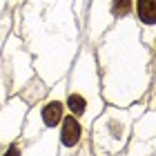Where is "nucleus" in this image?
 <instances>
[{
    "instance_id": "4",
    "label": "nucleus",
    "mask_w": 156,
    "mask_h": 156,
    "mask_svg": "<svg viewBox=\"0 0 156 156\" xmlns=\"http://www.w3.org/2000/svg\"><path fill=\"white\" fill-rule=\"evenodd\" d=\"M65 114H67V107H65V78H60L58 83H54V89L49 91V94H45L42 101H38L34 105L31 112H27L20 138L34 140V138H38L40 134L56 129Z\"/></svg>"
},
{
    "instance_id": "11",
    "label": "nucleus",
    "mask_w": 156,
    "mask_h": 156,
    "mask_svg": "<svg viewBox=\"0 0 156 156\" xmlns=\"http://www.w3.org/2000/svg\"><path fill=\"white\" fill-rule=\"evenodd\" d=\"M5 36H7V20L0 25V49H2V42H5Z\"/></svg>"
},
{
    "instance_id": "6",
    "label": "nucleus",
    "mask_w": 156,
    "mask_h": 156,
    "mask_svg": "<svg viewBox=\"0 0 156 156\" xmlns=\"http://www.w3.org/2000/svg\"><path fill=\"white\" fill-rule=\"evenodd\" d=\"M134 7V0H96L91 9V38H98L105 31L112 20L116 18H127Z\"/></svg>"
},
{
    "instance_id": "12",
    "label": "nucleus",
    "mask_w": 156,
    "mask_h": 156,
    "mask_svg": "<svg viewBox=\"0 0 156 156\" xmlns=\"http://www.w3.org/2000/svg\"><path fill=\"white\" fill-rule=\"evenodd\" d=\"M118 156H120V154H118Z\"/></svg>"
},
{
    "instance_id": "8",
    "label": "nucleus",
    "mask_w": 156,
    "mask_h": 156,
    "mask_svg": "<svg viewBox=\"0 0 156 156\" xmlns=\"http://www.w3.org/2000/svg\"><path fill=\"white\" fill-rule=\"evenodd\" d=\"M56 140L58 136H51V134H40L38 138H34V145L29 150H23V156H56Z\"/></svg>"
},
{
    "instance_id": "3",
    "label": "nucleus",
    "mask_w": 156,
    "mask_h": 156,
    "mask_svg": "<svg viewBox=\"0 0 156 156\" xmlns=\"http://www.w3.org/2000/svg\"><path fill=\"white\" fill-rule=\"evenodd\" d=\"M138 114H143V105L129 107H107L89 125V147L94 156H118L125 150L132 136V127Z\"/></svg>"
},
{
    "instance_id": "2",
    "label": "nucleus",
    "mask_w": 156,
    "mask_h": 156,
    "mask_svg": "<svg viewBox=\"0 0 156 156\" xmlns=\"http://www.w3.org/2000/svg\"><path fill=\"white\" fill-rule=\"evenodd\" d=\"M65 107L67 114H72L85 129H89L94 118L105 109L98 69L87 49L80 51L69 72V78L65 80Z\"/></svg>"
},
{
    "instance_id": "1",
    "label": "nucleus",
    "mask_w": 156,
    "mask_h": 156,
    "mask_svg": "<svg viewBox=\"0 0 156 156\" xmlns=\"http://www.w3.org/2000/svg\"><path fill=\"white\" fill-rule=\"evenodd\" d=\"M101 96L114 107H129L152 85V51L143 49L132 23L116 27L98 49Z\"/></svg>"
},
{
    "instance_id": "10",
    "label": "nucleus",
    "mask_w": 156,
    "mask_h": 156,
    "mask_svg": "<svg viewBox=\"0 0 156 156\" xmlns=\"http://www.w3.org/2000/svg\"><path fill=\"white\" fill-rule=\"evenodd\" d=\"M2 156H23V145L18 143V140H11L9 145H7V150Z\"/></svg>"
},
{
    "instance_id": "7",
    "label": "nucleus",
    "mask_w": 156,
    "mask_h": 156,
    "mask_svg": "<svg viewBox=\"0 0 156 156\" xmlns=\"http://www.w3.org/2000/svg\"><path fill=\"white\" fill-rule=\"evenodd\" d=\"M134 136H129L127 140V156H152L154 154V114L152 109L143 116L140 114V120L136 123L134 120Z\"/></svg>"
},
{
    "instance_id": "9",
    "label": "nucleus",
    "mask_w": 156,
    "mask_h": 156,
    "mask_svg": "<svg viewBox=\"0 0 156 156\" xmlns=\"http://www.w3.org/2000/svg\"><path fill=\"white\" fill-rule=\"evenodd\" d=\"M136 16H138V23L152 31L154 18H156V0H136Z\"/></svg>"
},
{
    "instance_id": "5",
    "label": "nucleus",
    "mask_w": 156,
    "mask_h": 156,
    "mask_svg": "<svg viewBox=\"0 0 156 156\" xmlns=\"http://www.w3.org/2000/svg\"><path fill=\"white\" fill-rule=\"evenodd\" d=\"M27 112H29V105L18 94L0 105V145H9L20 136Z\"/></svg>"
}]
</instances>
